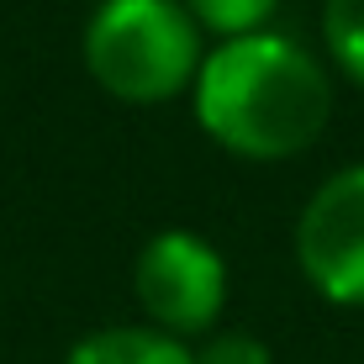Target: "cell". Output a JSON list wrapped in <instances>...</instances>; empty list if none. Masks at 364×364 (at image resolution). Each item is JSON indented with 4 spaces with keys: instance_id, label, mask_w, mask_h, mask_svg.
<instances>
[{
    "instance_id": "277c9868",
    "label": "cell",
    "mask_w": 364,
    "mask_h": 364,
    "mask_svg": "<svg viewBox=\"0 0 364 364\" xmlns=\"http://www.w3.org/2000/svg\"><path fill=\"white\" fill-rule=\"evenodd\" d=\"M296 264L333 306H364V164L333 169L296 217Z\"/></svg>"
},
{
    "instance_id": "8992f818",
    "label": "cell",
    "mask_w": 364,
    "mask_h": 364,
    "mask_svg": "<svg viewBox=\"0 0 364 364\" xmlns=\"http://www.w3.org/2000/svg\"><path fill=\"white\" fill-rule=\"evenodd\" d=\"M322 43L338 74L364 85V0H322Z\"/></svg>"
},
{
    "instance_id": "5b68a950",
    "label": "cell",
    "mask_w": 364,
    "mask_h": 364,
    "mask_svg": "<svg viewBox=\"0 0 364 364\" xmlns=\"http://www.w3.org/2000/svg\"><path fill=\"white\" fill-rule=\"evenodd\" d=\"M64 364H196V348L159 328H100L80 338Z\"/></svg>"
},
{
    "instance_id": "7a4b0ae2",
    "label": "cell",
    "mask_w": 364,
    "mask_h": 364,
    "mask_svg": "<svg viewBox=\"0 0 364 364\" xmlns=\"http://www.w3.org/2000/svg\"><path fill=\"white\" fill-rule=\"evenodd\" d=\"M85 74L127 106L191 95L206 64V32L185 0H95L80 37Z\"/></svg>"
},
{
    "instance_id": "52a82bcc",
    "label": "cell",
    "mask_w": 364,
    "mask_h": 364,
    "mask_svg": "<svg viewBox=\"0 0 364 364\" xmlns=\"http://www.w3.org/2000/svg\"><path fill=\"white\" fill-rule=\"evenodd\" d=\"M280 0H185V11L196 16V27L217 43L228 37H248V32H264V21L274 16Z\"/></svg>"
},
{
    "instance_id": "6da1fadb",
    "label": "cell",
    "mask_w": 364,
    "mask_h": 364,
    "mask_svg": "<svg viewBox=\"0 0 364 364\" xmlns=\"http://www.w3.org/2000/svg\"><path fill=\"white\" fill-rule=\"evenodd\" d=\"M196 127L232 159L280 164L306 154L333 117V80L285 32H248L206 48L191 85Z\"/></svg>"
},
{
    "instance_id": "ba28073f",
    "label": "cell",
    "mask_w": 364,
    "mask_h": 364,
    "mask_svg": "<svg viewBox=\"0 0 364 364\" xmlns=\"http://www.w3.org/2000/svg\"><path fill=\"white\" fill-rule=\"evenodd\" d=\"M196 364H274V354L254 333H211L196 348Z\"/></svg>"
},
{
    "instance_id": "3957f363",
    "label": "cell",
    "mask_w": 364,
    "mask_h": 364,
    "mask_svg": "<svg viewBox=\"0 0 364 364\" xmlns=\"http://www.w3.org/2000/svg\"><path fill=\"white\" fill-rule=\"evenodd\" d=\"M132 291L137 306L148 311V328L196 338L217 328L222 306H228V264L211 237L191 228H164L137 248Z\"/></svg>"
}]
</instances>
